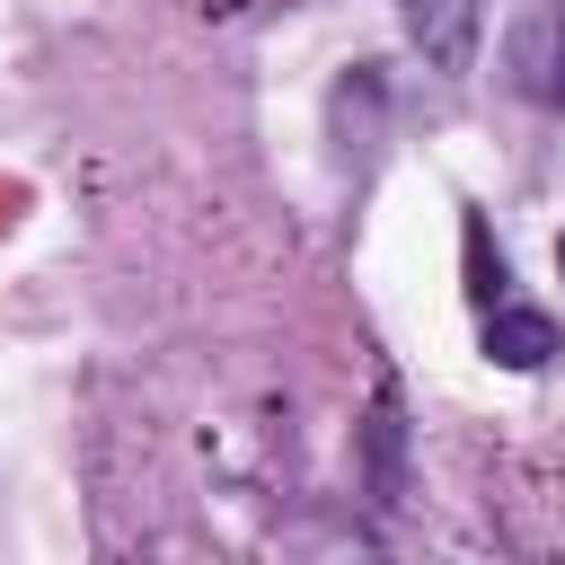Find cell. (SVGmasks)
I'll return each instance as SVG.
<instances>
[{"label": "cell", "mask_w": 565, "mask_h": 565, "mask_svg": "<svg viewBox=\"0 0 565 565\" xmlns=\"http://www.w3.org/2000/svg\"><path fill=\"white\" fill-rule=\"evenodd\" d=\"M459 247H468V300H477V309H503V282H512V274H503V247L486 238L477 212L459 221Z\"/></svg>", "instance_id": "277c9868"}, {"label": "cell", "mask_w": 565, "mask_h": 565, "mask_svg": "<svg viewBox=\"0 0 565 565\" xmlns=\"http://www.w3.org/2000/svg\"><path fill=\"white\" fill-rule=\"evenodd\" d=\"M486 362H503V371H539V362H556V318L547 309H486Z\"/></svg>", "instance_id": "3957f363"}, {"label": "cell", "mask_w": 565, "mask_h": 565, "mask_svg": "<svg viewBox=\"0 0 565 565\" xmlns=\"http://www.w3.org/2000/svg\"><path fill=\"white\" fill-rule=\"evenodd\" d=\"M512 79L530 88V97H547V106H565V0H547V9H530L521 26H512Z\"/></svg>", "instance_id": "6da1fadb"}, {"label": "cell", "mask_w": 565, "mask_h": 565, "mask_svg": "<svg viewBox=\"0 0 565 565\" xmlns=\"http://www.w3.org/2000/svg\"><path fill=\"white\" fill-rule=\"evenodd\" d=\"M556 265H565V238H556Z\"/></svg>", "instance_id": "5b68a950"}, {"label": "cell", "mask_w": 565, "mask_h": 565, "mask_svg": "<svg viewBox=\"0 0 565 565\" xmlns=\"http://www.w3.org/2000/svg\"><path fill=\"white\" fill-rule=\"evenodd\" d=\"M406 35L433 71H468L477 62V0H406Z\"/></svg>", "instance_id": "7a4b0ae2"}]
</instances>
